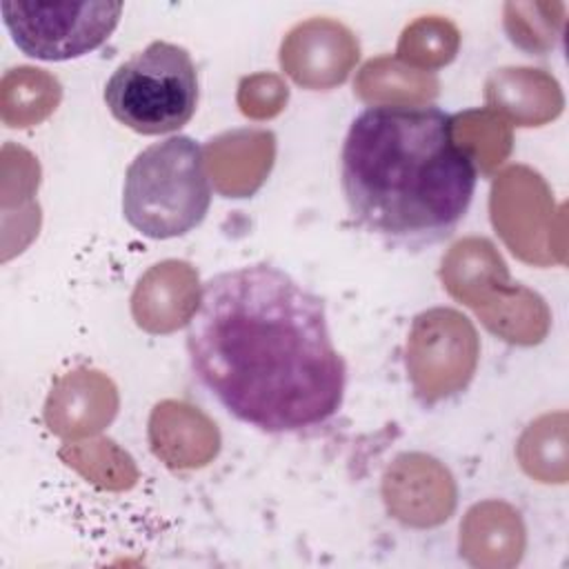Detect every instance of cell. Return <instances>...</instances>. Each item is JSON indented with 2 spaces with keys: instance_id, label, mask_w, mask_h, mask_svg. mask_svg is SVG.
I'll use <instances>...</instances> for the list:
<instances>
[{
  "instance_id": "obj_2",
  "label": "cell",
  "mask_w": 569,
  "mask_h": 569,
  "mask_svg": "<svg viewBox=\"0 0 569 569\" xmlns=\"http://www.w3.org/2000/svg\"><path fill=\"white\" fill-rule=\"evenodd\" d=\"M478 184L456 118L436 104H373L349 124L340 191L356 227L402 249L453 236Z\"/></svg>"
},
{
  "instance_id": "obj_3",
  "label": "cell",
  "mask_w": 569,
  "mask_h": 569,
  "mask_svg": "<svg viewBox=\"0 0 569 569\" xmlns=\"http://www.w3.org/2000/svg\"><path fill=\"white\" fill-rule=\"evenodd\" d=\"M213 187L202 144L191 136H169L144 147L127 167L122 216L149 240L187 236L209 213Z\"/></svg>"
},
{
  "instance_id": "obj_1",
  "label": "cell",
  "mask_w": 569,
  "mask_h": 569,
  "mask_svg": "<svg viewBox=\"0 0 569 569\" xmlns=\"http://www.w3.org/2000/svg\"><path fill=\"white\" fill-rule=\"evenodd\" d=\"M184 347L204 393L262 433L318 429L342 407L347 365L325 300L269 262L207 278Z\"/></svg>"
},
{
  "instance_id": "obj_5",
  "label": "cell",
  "mask_w": 569,
  "mask_h": 569,
  "mask_svg": "<svg viewBox=\"0 0 569 569\" xmlns=\"http://www.w3.org/2000/svg\"><path fill=\"white\" fill-rule=\"evenodd\" d=\"M0 11L11 42L27 58L64 62L102 47L120 24L124 4L111 0H4Z\"/></svg>"
},
{
  "instance_id": "obj_4",
  "label": "cell",
  "mask_w": 569,
  "mask_h": 569,
  "mask_svg": "<svg viewBox=\"0 0 569 569\" xmlns=\"http://www.w3.org/2000/svg\"><path fill=\"white\" fill-rule=\"evenodd\" d=\"M111 116L140 136H164L184 127L200 98L191 53L167 40H153L118 64L104 84Z\"/></svg>"
}]
</instances>
